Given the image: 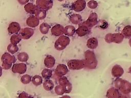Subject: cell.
I'll return each mask as SVG.
<instances>
[{
	"instance_id": "26",
	"label": "cell",
	"mask_w": 131,
	"mask_h": 98,
	"mask_svg": "<svg viewBox=\"0 0 131 98\" xmlns=\"http://www.w3.org/2000/svg\"><path fill=\"white\" fill-rule=\"evenodd\" d=\"M41 76L45 79L49 80L52 76V71L49 68H45L41 71Z\"/></svg>"
},
{
	"instance_id": "5",
	"label": "cell",
	"mask_w": 131,
	"mask_h": 98,
	"mask_svg": "<svg viewBox=\"0 0 131 98\" xmlns=\"http://www.w3.org/2000/svg\"><path fill=\"white\" fill-rule=\"evenodd\" d=\"M67 64L71 70H79L85 66V61L83 60H70L68 62Z\"/></svg>"
},
{
	"instance_id": "37",
	"label": "cell",
	"mask_w": 131,
	"mask_h": 98,
	"mask_svg": "<svg viewBox=\"0 0 131 98\" xmlns=\"http://www.w3.org/2000/svg\"><path fill=\"white\" fill-rule=\"evenodd\" d=\"M55 92L58 94H62L64 93L62 87L61 85L56 86L55 88Z\"/></svg>"
},
{
	"instance_id": "8",
	"label": "cell",
	"mask_w": 131,
	"mask_h": 98,
	"mask_svg": "<svg viewBox=\"0 0 131 98\" xmlns=\"http://www.w3.org/2000/svg\"><path fill=\"white\" fill-rule=\"evenodd\" d=\"M59 83L62 87L64 92L69 93L72 90V85L65 77H62L59 78Z\"/></svg>"
},
{
	"instance_id": "33",
	"label": "cell",
	"mask_w": 131,
	"mask_h": 98,
	"mask_svg": "<svg viewBox=\"0 0 131 98\" xmlns=\"http://www.w3.org/2000/svg\"><path fill=\"white\" fill-rule=\"evenodd\" d=\"M8 51L12 54H13L18 51V47L17 45H14L10 43L7 47Z\"/></svg>"
},
{
	"instance_id": "24",
	"label": "cell",
	"mask_w": 131,
	"mask_h": 98,
	"mask_svg": "<svg viewBox=\"0 0 131 98\" xmlns=\"http://www.w3.org/2000/svg\"><path fill=\"white\" fill-rule=\"evenodd\" d=\"M70 20L72 23L77 24L82 21V17L80 14H74L70 16Z\"/></svg>"
},
{
	"instance_id": "31",
	"label": "cell",
	"mask_w": 131,
	"mask_h": 98,
	"mask_svg": "<svg viewBox=\"0 0 131 98\" xmlns=\"http://www.w3.org/2000/svg\"><path fill=\"white\" fill-rule=\"evenodd\" d=\"M17 59L21 62H26L29 59V56L26 53L21 52L17 55Z\"/></svg>"
},
{
	"instance_id": "28",
	"label": "cell",
	"mask_w": 131,
	"mask_h": 98,
	"mask_svg": "<svg viewBox=\"0 0 131 98\" xmlns=\"http://www.w3.org/2000/svg\"><path fill=\"white\" fill-rule=\"evenodd\" d=\"M122 35L126 38H129L131 37V26H126L122 30Z\"/></svg>"
},
{
	"instance_id": "4",
	"label": "cell",
	"mask_w": 131,
	"mask_h": 98,
	"mask_svg": "<svg viewBox=\"0 0 131 98\" xmlns=\"http://www.w3.org/2000/svg\"><path fill=\"white\" fill-rule=\"evenodd\" d=\"M1 60L4 69L7 70L12 66V63H14L15 62L16 59L14 56H11L8 53H5L3 55Z\"/></svg>"
},
{
	"instance_id": "13",
	"label": "cell",
	"mask_w": 131,
	"mask_h": 98,
	"mask_svg": "<svg viewBox=\"0 0 131 98\" xmlns=\"http://www.w3.org/2000/svg\"><path fill=\"white\" fill-rule=\"evenodd\" d=\"M68 72V69L67 66L64 64H59L56 68L55 73L56 75L60 78L66 75Z\"/></svg>"
},
{
	"instance_id": "36",
	"label": "cell",
	"mask_w": 131,
	"mask_h": 98,
	"mask_svg": "<svg viewBox=\"0 0 131 98\" xmlns=\"http://www.w3.org/2000/svg\"><path fill=\"white\" fill-rule=\"evenodd\" d=\"M99 26L101 29H105L108 27V23L104 20H101L99 22Z\"/></svg>"
},
{
	"instance_id": "14",
	"label": "cell",
	"mask_w": 131,
	"mask_h": 98,
	"mask_svg": "<svg viewBox=\"0 0 131 98\" xmlns=\"http://www.w3.org/2000/svg\"><path fill=\"white\" fill-rule=\"evenodd\" d=\"M90 31V28L87 27L85 24L82 23L79 25V27L76 30V34L80 37H82L88 35Z\"/></svg>"
},
{
	"instance_id": "20",
	"label": "cell",
	"mask_w": 131,
	"mask_h": 98,
	"mask_svg": "<svg viewBox=\"0 0 131 98\" xmlns=\"http://www.w3.org/2000/svg\"><path fill=\"white\" fill-rule=\"evenodd\" d=\"M24 8L25 11L30 14H35L36 11L38 9L37 7L34 5L33 4L31 3H28L25 5L24 6Z\"/></svg>"
},
{
	"instance_id": "1",
	"label": "cell",
	"mask_w": 131,
	"mask_h": 98,
	"mask_svg": "<svg viewBox=\"0 0 131 98\" xmlns=\"http://www.w3.org/2000/svg\"><path fill=\"white\" fill-rule=\"evenodd\" d=\"M116 88L119 89L124 94H128L131 92V84L127 81L117 79L115 81Z\"/></svg>"
},
{
	"instance_id": "11",
	"label": "cell",
	"mask_w": 131,
	"mask_h": 98,
	"mask_svg": "<svg viewBox=\"0 0 131 98\" xmlns=\"http://www.w3.org/2000/svg\"><path fill=\"white\" fill-rule=\"evenodd\" d=\"M86 6V2L83 0H77L72 5L73 9L76 12H80L83 10Z\"/></svg>"
},
{
	"instance_id": "34",
	"label": "cell",
	"mask_w": 131,
	"mask_h": 98,
	"mask_svg": "<svg viewBox=\"0 0 131 98\" xmlns=\"http://www.w3.org/2000/svg\"><path fill=\"white\" fill-rule=\"evenodd\" d=\"M32 77L29 75H25L20 78L21 82L24 84H29L32 81Z\"/></svg>"
},
{
	"instance_id": "18",
	"label": "cell",
	"mask_w": 131,
	"mask_h": 98,
	"mask_svg": "<svg viewBox=\"0 0 131 98\" xmlns=\"http://www.w3.org/2000/svg\"><path fill=\"white\" fill-rule=\"evenodd\" d=\"M123 74V68L119 65H115L112 70V74L114 77L119 78Z\"/></svg>"
},
{
	"instance_id": "35",
	"label": "cell",
	"mask_w": 131,
	"mask_h": 98,
	"mask_svg": "<svg viewBox=\"0 0 131 98\" xmlns=\"http://www.w3.org/2000/svg\"><path fill=\"white\" fill-rule=\"evenodd\" d=\"M88 6L91 9H95L97 7L98 3H97V2L96 1H89L88 3Z\"/></svg>"
},
{
	"instance_id": "22",
	"label": "cell",
	"mask_w": 131,
	"mask_h": 98,
	"mask_svg": "<svg viewBox=\"0 0 131 98\" xmlns=\"http://www.w3.org/2000/svg\"><path fill=\"white\" fill-rule=\"evenodd\" d=\"M106 96L108 98H118L120 95L117 89H115V88H111L108 90Z\"/></svg>"
},
{
	"instance_id": "32",
	"label": "cell",
	"mask_w": 131,
	"mask_h": 98,
	"mask_svg": "<svg viewBox=\"0 0 131 98\" xmlns=\"http://www.w3.org/2000/svg\"><path fill=\"white\" fill-rule=\"evenodd\" d=\"M35 15L39 19H43L46 17V12L45 10L38 9Z\"/></svg>"
},
{
	"instance_id": "2",
	"label": "cell",
	"mask_w": 131,
	"mask_h": 98,
	"mask_svg": "<svg viewBox=\"0 0 131 98\" xmlns=\"http://www.w3.org/2000/svg\"><path fill=\"white\" fill-rule=\"evenodd\" d=\"M85 63V66L89 68L93 69L96 67L97 64V61L95 55L93 52L89 50L85 52V59L84 60Z\"/></svg>"
},
{
	"instance_id": "25",
	"label": "cell",
	"mask_w": 131,
	"mask_h": 98,
	"mask_svg": "<svg viewBox=\"0 0 131 98\" xmlns=\"http://www.w3.org/2000/svg\"><path fill=\"white\" fill-rule=\"evenodd\" d=\"M22 37L19 34H13L11 36L10 41L11 43L14 45H17L21 40Z\"/></svg>"
},
{
	"instance_id": "6",
	"label": "cell",
	"mask_w": 131,
	"mask_h": 98,
	"mask_svg": "<svg viewBox=\"0 0 131 98\" xmlns=\"http://www.w3.org/2000/svg\"><path fill=\"white\" fill-rule=\"evenodd\" d=\"M123 36L120 33H115V34H107L106 35L105 37V40L106 42H115V43H120L122 41L123 39Z\"/></svg>"
},
{
	"instance_id": "10",
	"label": "cell",
	"mask_w": 131,
	"mask_h": 98,
	"mask_svg": "<svg viewBox=\"0 0 131 98\" xmlns=\"http://www.w3.org/2000/svg\"><path fill=\"white\" fill-rule=\"evenodd\" d=\"M27 70L26 64L24 63H17L12 66V71L14 73H18L22 74L25 73Z\"/></svg>"
},
{
	"instance_id": "3",
	"label": "cell",
	"mask_w": 131,
	"mask_h": 98,
	"mask_svg": "<svg viewBox=\"0 0 131 98\" xmlns=\"http://www.w3.org/2000/svg\"><path fill=\"white\" fill-rule=\"evenodd\" d=\"M70 39L68 36L62 35L60 36L55 42V48L58 51L64 50L70 43Z\"/></svg>"
},
{
	"instance_id": "19",
	"label": "cell",
	"mask_w": 131,
	"mask_h": 98,
	"mask_svg": "<svg viewBox=\"0 0 131 98\" xmlns=\"http://www.w3.org/2000/svg\"><path fill=\"white\" fill-rule=\"evenodd\" d=\"M55 63V58L51 55H48L45 58L44 60V64L48 68H52Z\"/></svg>"
},
{
	"instance_id": "12",
	"label": "cell",
	"mask_w": 131,
	"mask_h": 98,
	"mask_svg": "<svg viewBox=\"0 0 131 98\" xmlns=\"http://www.w3.org/2000/svg\"><path fill=\"white\" fill-rule=\"evenodd\" d=\"M34 31L31 28H25L21 29L20 35L24 39H28L34 34Z\"/></svg>"
},
{
	"instance_id": "21",
	"label": "cell",
	"mask_w": 131,
	"mask_h": 98,
	"mask_svg": "<svg viewBox=\"0 0 131 98\" xmlns=\"http://www.w3.org/2000/svg\"><path fill=\"white\" fill-rule=\"evenodd\" d=\"M98 45V42L97 38L95 37H92L89 39L86 42V46L89 48L95 49Z\"/></svg>"
},
{
	"instance_id": "39",
	"label": "cell",
	"mask_w": 131,
	"mask_h": 98,
	"mask_svg": "<svg viewBox=\"0 0 131 98\" xmlns=\"http://www.w3.org/2000/svg\"><path fill=\"white\" fill-rule=\"evenodd\" d=\"M118 98H129L128 96L126 95H121L119 96V97Z\"/></svg>"
},
{
	"instance_id": "15",
	"label": "cell",
	"mask_w": 131,
	"mask_h": 98,
	"mask_svg": "<svg viewBox=\"0 0 131 98\" xmlns=\"http://www.w3.org/2000/svg\"><path fill=\"white\" fill-rule=\"evenodd\" d=\"M20 26L17 22H11L8 28V31L11 34H17L20 30Z\"/></svg>"
},
{
	"instance_id": "41",
	"label": "cell",
	"mask_w": 131,
	"mask_h": 98,
	"mask_svg": "<svg viewBox=\"0 0 131 98\" xmlns=\"http://www.w3.org/2000/svg\"><path fill=\"white\" fill-rule=\"evenodd\" d=\"M129 72L131 73V67H130L129 68Z\"/></svg>"
},
{
	"instance_id": "38",
	"label": "cell",
	"mask_w": 131,
	"mask_h": 98,
	"mask_svg": "<svg viewBox=\"0 0 131 98\" xmlns=\"http://www.w3.org/2000/svg\"><path fill=\"white\" fill-rule=\"evenodd\" d=\"M19 98H33V97L29 96L27 94V93H25L24 92H23L22 93H21L19 94Z\"/></svg>"
},
{
	"instance_id": "29",
	"label": "cell",
	"mask_w": 131,
	"mask_h": 98,
	"mask_svg": "<svg viewBox=\"0 0 131 98\" xmlns=\"http://www.w3.org/2000/svg\"><path fill=\"white\" fill-rule=\"evenodd\" d=\"M50 29V26L46 22L42 23L39 27V30L41 33L43 34H46L48 33L49 29Z\"/></svg>"
},
{
	"instance_id": "9",
	"label": "cell",
	"mask_w": 131,
	"mask_h": 98,
	"mask_svg": "<svg viewBox=\"0 0 131 98\" xmlns=\"http://www.w3.org/2000/svg\"><path fill=\"white\" fill-rule=\"evenodd\" d=\"M97 18H98V16L96 13H94V12L92 13L90 15L87 20L83 22V23L89 28L95 26L98 23Z\"/></svg>"
},
{
	"instance_id": "7",
	"label": "cell",
	"mask_w": 131,
	"mask_h": 98,
	"mask_svg": "<svg viewBox=\"0 0 131 98\" xmlns=\"http://www.w3.org/2000/svg\"><path fill=\"white\" fill-rule=\"evenodd\" d=\"M36 6L39 9L43 10H48L50 9L53 6L52 1H36Z\"/></svg>"
},
{
	"instance_id": "30",
	"label": "cell",
	"mask_w": 131,
	"mask_h": 98,
	"mask_svg": "<svg viewBox=\"0 0 131 98\" xmlns=\"http://www.w3.org/2000/svg\"><path fill=\"white\" fill-rule=\"evenodd\" d=\"M32 82L35 86L41 85L42 83V77L39 75H35L32 77Z\"/></svg>"
},
{
	"instance_id": "16",
	"label": "cell",
	"mask_w": 131,
	"mask_h": 98,
	"mask_svg": "<svg viewBox=\"0 0 131 98\" xmlns=\"http://www.w3.org/2000/svg\"><path fill=\"white\" fill-rule=\"evenodd\" d=\"M64 28L62 25L57 24L51 29L52 34L55 36H61L64 33Z\"/></svg>"
},
{
	"instance_id": "23",
	"label": "cell",
	"mask_w": 131,
	"mask_h": 98,
	"mask_svg": "<svg viewBox=\"0 0 131 98\" xmlns=\"http://www.w3.org/2000/svg\"><path fill=\"white\" fill-rule=\"evenodd\" d=\"M76 31V30L73 26H67L64 28V34L67 36H72Z\"/></svg>"
},
{
	"instance_id": "27",
	"label": "cell",
	"mask_w": 131,
	"mask_h": 98,
	"mask_svg": "<svg viewBox=\"0 0 131 98\" xmlns=\"http://www.w3.org/2000/svg\"><path fill=\"white\" fill-rule=\"evenodd\" d=\"M43 86L45 89L47 91L51 90L54 87V83L52 80H46L43 83Z\"/></svg>"
},
{
	"instance_id": "40",
	"label": "cell",
	"mask_w": 131,
	"mask_h": 98,
	"mask_svg": "<svg viewBox=\"0 0 131 98\" xmlns=\"http://www.w3.org/2000/svg\"><path fill=\"white\" fill-rule=\"evenodd\" d=\"M129 44H130V46H131V38H130V40H129Z\"/></svg>"
},
{
	"instance_id": "17",
	"label": "cell",
	"mask_w": 131,
	"mask_h": 98,
	"mask_svg": "<svg viewBox=\"0 0 131 98\" xmlns=\"http://www.w3.org/2000/svg\"><path fill=\"white\" fill-rule=\"evenodd\" d=\"M39 23V19L35 16L32 15L29 17L26 20L27 24L31 28H35L37 27Z\"/></svg>"
}]
</instances>
